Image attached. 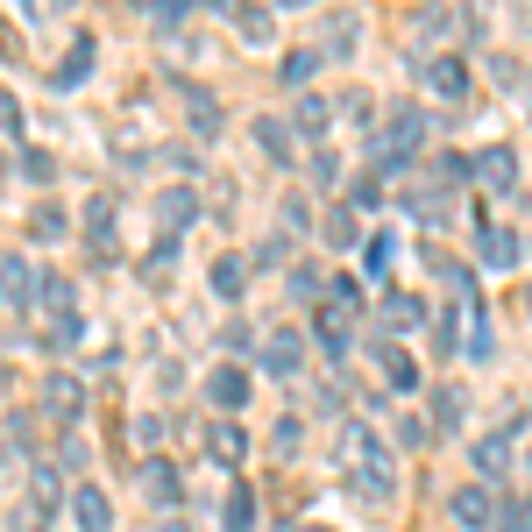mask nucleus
Listing matches in <instances>:
<instances>
[{
    "label": "nucleus",
    "mask_w": 532,
    "mask_h": 532,
    "mask_svg": "<svg viewBox=\"0 0 532 532\" xmlns=\"http://www.w3.org/2000/svg\"><path fill=\"white\" fill-rule=\"evenodd\" d=\"M29 227H36V242H57L71 220H64V206H36V220H29Z\"/></svg>",
    "instance_id": "c85d7f7f"
},
{
    "label": "nucleus",
    "mask_w": 532,
    "mask_h": 532,
    "mask_svg": "<svg viewBox=\"0 0 532 532\" xmlns=\"http://www.w3.org/2000/svg\"><path fill=\"white\" fill-rule=\"evenodd\" d=\"M313 71H320V50H291V57L277 64V79H284V86H306Z\"/></svg>",
    "instance_id": "b1692460"
},
{
    "label": "nucleus",
    "mask_w": 532,
    "mask_h": 532,
    "mask_svg": "<svg viewBox=\"0 0 532 532\" xmlns=\"http://www.w3.org/2000/svg\"><path fill=\"white\" fill-rule=\"evenodd\" d=\"M306 532H327V525H306Z\"/></svg>",
    "instance_id": "c9c22d12"
},
{
    "label": "nucleus",
    "mask_w": 532,
    "mask_h": 532,
    "mask_svg": "<svg viewBox=\"0 0 532 532\" xmlns=\"http://www.w3.org/2000/svg\"><path fill=\"white\" fill-rule=\"evenodd\" d=\"M206 398L227 412V419H235L242 405H249V369H235V362H220L213 376H206Z\"/></svg>",
    "instance_id": "423d86ee"
},
{
    "label": "nucleus",
    "mask_w": 532,
    "mask_h": 532,
    "mask_svg": "<svg viewBox=\"0 0 532 532\" xmlns=\"http://www.w3.org/2000/svg\"><path fill=\"white\" fill-rule=\"evenodd\" d=\"M327 121H334V107H327V100H313V93L291 107V135H327Z\"/></svg>",
    "instance_id": "f3484780"
},
{
    "label": "nucleus",
    "mask_w": 532,
    "mask_h": 532,
    "mask_svg": "<svg viewBox=\"0 0 532 532\" xmlns=\"http://www.w3.org/2000/svg\"><path fill=\"white\" fill-rule=\"evenodd\" d=\"M235 22H242V36H249V43H270V29H277L263 8H249V15H235Z\"/></svg>",
    "instance_id": "7c9ffc66"
},
{
    "label": "nucleus",
    "mask_w": 532,
    "mask_h": 532,
    "mask_svg": "<svg viewBox=\"0 0 532 532\" xmlns=\"http://www.w3.org/2000/svg\"><path fill=\"white\" fill-rule=\"evenodd\" d=\"M447 518H454V532H490V518H497L490 483H462V490L447 497Z\"/></svg>",
    "instance_id": "f03ea898"
},
{
    "label": "nucleus",
    "mask_w": 532,
    "mask_h": 532,
    "mask_svg": "<svg viewBox=\"0 0 532 532\" xmlns=\"http://www.w3.org/2000/svg\"><path fill=\"white\" fill-rule=\"evenodd\" d=\"M327 50L348 57V50H355V22H327Z\"/></svg>",
    "instance_id": "2f4dec72"
},
{
    "label": "nucleus",
    "mask_w": 532,
    "mask_h": 532,
    "mask_svg": "<svg viewBox=\"0 0 532 532\" xmlns=\"http://www.w3.org/2000/svg\"><path fill=\"white\" fill-rule=\"evenodd\" d=\"M419 142H426V114H419V107H398L391 128L376 135V157H412Z\"/></svg>",
    "instance_id": "20e7f679"
},
{
    "label": "nucleus",
    "mask_w": 532,
    "mask_h": 532,
    "mask_svg": "<svg viewBox=\"0 0 532 532\" xmlns=\"http://www.w3.org/2000/svg\"><path fill=\"white\" fill-rule=\"evenodd\" d=\"M242 277H249L242 256H220V263H213V291H220V298H242Z\"/></svg>",
    "instance_id": "4be33fe9"
},
{
    "label": "nucleus",
    "mask_w": 532,
    "mask_h": 532,
    "mask_svg": "<svg viewBox=\"0 0 532 532\" xmlns=\"http://www.w3.org/2000/svg\"><path fill=\"white\" fill-rule=\"evenodd\" d=\"M86 71H93V43L79 36V43H71V50H64V64L50 71V79H57V93H71V86H79V79H86Z\"/></svg>",
    "instance_id": "2eb2a0df"
},
{
    "label": "nucleus",
    "mask_w": 532,
    "mask_h": 532,
    "mask_svg": "<svg viewBox=\"0 0 532 532\" xmlns=\"http://www.w3.org/2000/svg\"><path fill=\"white\" fill-rule=\"evenodd\" d=\"M43 412H50V419H64V426L79 419V412H86V391H79V376H50V384H43Z\"/></svg>",
    "instance_id": "9d476101"
},
{
    "label": "nucleus",
    "mask_w": 532,
    "mask_h": 532,
    "mask_svg": "<svg viewBox=\"0 0 532 532\" xmlns=\"http://www.w3.org/2000/svg\"><path fill=\"white\" fill-rule=\"evenodd\" d=\"M462 412H469V398L454 391V384H440V391H433V419H440V426H462Z\"/></svg>",
    "instance_id": "a878e982"
},
{
    "label": "nucleus",
    "mask_w": 532,
    "mask_h": 532,
    "mask_svg": "<svg viewBox=\"0 0 532 532\" xmlns=\"http://www.w3.org/2000/svg\"><path fill=\"white\" fill-rule=\"evenodd\" d=\"M178 100H185V114H192V135H220V100H213L206 86L178 79Z\"/></svg>",
    "instance_id": "9b49d317"
},
{
    "label": "nucleus",
    "mask_w": 532,
    "mask_h": 532,
    "mask_svg": "<svg viewBox=\"0 0 532 532\" xmlns=\"http://www.w3.org/2000/svg\"><path fill=\"white\" fill-rule=\"evenodd\" d=\"M511 454H518L511 433H490V440L476 447V469H483V476H504V469H511Z\"/></svg>",
    "instance_id": "a211bd4d"
},
{
    "label": "nucleus",
    "mask_w": 532,
    "mask_h": 532,
    "mask_svg": "<svg viewBox=\"0 0 532 532\" xmlns=\"http://www.w3.org/2000/svg\"><path fill=\"white\" fill-rule=\"evenodd\" d=\"M206 454H213L220 469H235L242 454H249V433H242L235 419H213V426H206Z\"/></svg>",
    "instance_id": "1a4fd4ad"
},
{
    "label": "nucleus",
    "mask_w": 532,
    "mask_h": 532,
    "mask_svg": "<svg viewBox=\"0 0 532 532\" xmlns=\"http://www.w3.org/2000/svg\"><path fill=\"white\" fill-rule=\"evenodd\" d=\"M341 476H348V490L369 497V504H391V497H398V462H391V447L376 440L362 419L341 426Z\"/></svg>",
    "instance_id": "f257e3e1"
},
{
    "label": "nucleus",
    "mask_w": 532,
    "mask_h": 532,
    "mask_svg": "<svg viewBox=\"0 0 532 532\" xmlns=\"http://www.w3.org/2000/svg\"><path fill=\"white\" fill-rule=\"evenodd\" d=\"M376 362H384V384H391V391H419V362H412L405 348H384Z\"/></svg>",
    "instance_id": "dca6fc26"
},
{
    "label": "nucleus",
    "mask_w": 532,
    "mask_h": 532,
    "mask_svg": "<svg viewBox=\"0 0 532 532\" xmlns=\"http://www.w3.org/2000/svg\"><path fill=\"white\" fill-rule=\"evenodd\" d=\"M341 114H348V121H362V114H369V93H355V86H348V93H341Z\"/></svg>",
    "instance_id": "72a5a7b5"
},
{
    "label": "nucleus",
    "mask_w": 532,
    "mask_h": 532,
    "mask_svg": "<svg viewBox=\"0 0 532 532\" xmlns=\"http://www.w3.org/2000/svg\"><path fill=\"white\" fill-rule=\"evenodd\" d=\"M142 483H149V497H157V504H178V497H185L178 469H164V462H149V469H142Z\"/></svg>",
    "instance_id": "aec40b11"
},
{
    "label": "nucleus",
    "mask_w": 532,
    "mask_h": 532,
    "mask_svg": "<svg viewBox=\"0 0 532 532\" xmlns=\"http://www.w3.org/2000/svg\"><path fill=\"white\" fill-rule=\"evenodd\" d=\"M220 525H227V532H256V490H249V483H227Z\"/></svg>",
    "instance_id": "4468645a"
},
{
    "label": "nucleus",
    "mask_w": 532,
    "mask_h": 532,
    "mask_svg": "<svg viewBox=\"0 0 532 532\" xmlns=\"http://www.w3.org/2000/svg\"><path fill=\"white\" fill-rule=\"evenodd\" d=\"M0 284H8V306H36V298H43V277H36L22 256L0 263Z\"/></svg>",
    "instance_id": "f8f14e48"
},
{
    "label": "nucleus",
    "mask_w": 532,
    "mask_h": 532,
    "mask_svg": "<svg viewBox=\"0 0 532 532\" xmlns=\"http://www.w3.org/2000/svg\"><path fill=\"white\" fill-rule=\"evenodd\" d=\"M376 320H384V334H412V327L426 320V306H419L412 291H391L384 306H376Z\"/></svg>",
    "instance_id": "ddd939ff"
},
{
    "label": "nucleus",
    "mask_w": 532,
    "mask_h": 532,
    "mask_svg": "<svg viewBox=\"0 0 532 532\" xmlns=\"http://www.w3.org/2000/svg\"><path fill=\"white\" fill-rule=\"evenodd\" d=\"M22 171H29L36 185H50V178H57V157H50V149H22Z\"/></svg>",
    "instance_id": "c756f323"
},
{
    "label": "nucleus",
    "mask_w": 532,
    "mask_h": 532,
    "mask_svg": "<svg viewBox=\"0 0 532 532\" xmlns=\"http://www.w3.org/2000/svg\"><path fill=\"white\" fill-rule=\"evenodd\" d=\"M469 171H476L490 192H511V178H518V157H511L504 142H490V149H476V157H469Z\"/></svg>",
    "instance_id": "6e6552de"
},
{
    "label": "nucleus",
    "mask_w": 532,
    "mask_h": 532,
    "mask_svg": "<svg viewBox=\"0 0 532 532\" xmlns=\"http://www.w3.org/2000/svg\"><path fill=\"white\" fill-rule=\"evenodd\" d=\"M157 213H164V227H171V242H178V227L192 220V192H164V206H157Z\"/></svg>",
    "instance_id": "cd10ccee"
},
{
    "label": "nucleus",
    "mask_w": 532,
    "mask_h": 532,
    "mask_svg": "<svg viewBox=\"0 0 532 532\" xmlns=\"http://www.w3.org/2000/svg\"><path fill=\"white\" fill-rule=\"evenodd\" d=\"M71 518H79V532H114V504L100 483H79L71 490Z\"/></svg>",
    "instance_id": "0eeeda50"
},
{
    "label": "nucleus",
    "mask_w": 532,
    "mask_h": 532,
    "mask_svg": "<svg viewBox=\"0 0 532 532\" xmlns=\"http://www.w3.org/2000/svg\"><path fill=\"white\" fill-rule=\"evenodd\" d=\"M0 384H8V376H0Z\"/></svg>",
    "instance_id": "e433bc0d"
},
{
    "label": "nucleus",
    "mask_w": 532,
    "mask_h": 532,
    "mask_svg": "<svg viewBox=\"0 0 532 532\" xmlns=\"http://www.w3.org/2000/svg\"><path fill=\"white\" fill-rule=\"evenodd\" d=\"M86 227H93V242H107V235H114V192H100V199L86 206Z\"/></svg>",
    "instance_id": "bb28decb"
},
{
    "label": "nucleus",
    "mask_w": 532,
    "mask_h": 532,
    "mask_svg": "<svg viewBox=\"0 0 532 532\" xmlns=\"http://www.w3.org/2000/svg\"><path fill=\"white\" fill-rule=\"evenodd\" d=\"M419 79H426V93H433V100H462V93H469V64L454 57V50H440V57H426V64H419Z\"/></svg>",
    "instance_id": "7ed1b4c3"
},
{
    "label": "nucleus",
    "mask_w": 532,
    "mask_h": 532,
    "mask_svg": "<svg viewBox=\"0 0 532 532\" xmlns=\"http://www.w3.org/2000/svg\"><path fill=\"white\" fill-rule=\"evenodd\" d=\"M320 242H334V249H355V242H362V227H355V213H348V206H334V213H327V235H320Z\"/></svg>",
    "instance_id": "5701e85b"
},
{
    "label": "nucleus",
    "mask_w": 532,
    "mask_h": 532,
    "mask_svg": "<svg viewBox=\"0 0 532 532\" xmlns=\"http://www.w3.org/2000/svg\"><path fill=\"white\" fill-rule=\"evenodd\" d=\"M355 206H376V199H384V185H376V178H355V192H348Z\"/></svg>",
    "instance_id": "473e14b6"
},
{
    "label": "nucleus",
    "mask_w": 532,
    "mask_h": 532,
    "mask_svg": "<svg viewBox=\"0 0 532 532\" xmlns=\"http://www.w3.org/2000/svg\"><path fill=\"white\" fill-rule=\"evenodd\" d=\"M0 298H8V291H0Z\"/></svg>",
    "instance_id": "4c0bfd02"
},
{
    "label": "nucleus",
    "mask_w": 532,
    "mask_h": 532,
    "mask_svg": "<svg viewBox=\"0 0 532 532\" xmlns=\"http://www.w3.org/2000/svg\"><path fill=\"white\" fill-rule=\"evenodd\" d=\"M157 532H185V525H178V518H164V525H157Z\"/></svg>",
    "instance_id": "f704fd0d"
},
{
    "label": "nucleus",
    "mask_w": 532,
    "mask_h": 532,
    "mask_svg": "<svg viewBox=\"0 0 532 532\" xmlns=\"http://www.w3.org/2000/svg\"><path fill=\"white\" fill-rule=\"evenodd\" d=\"M320 341H327V355H348V341H355V327H348V313H320Z\"/></svg>",
    "instance_id": "412c9836"
},
{
    "label": "nucleus",
    "mask_w": 532,
    "mask_h": 532,
    "mask_svg": "<svg viewBox=\"0 0 532 532\" xmlns=\"http://www.w3.org/2000/svg\"><path fill=\"white\" fill-rule=\"evenodd\" d=\"M256 355H263L270 376H298V362H306V341H298V327H270Z\"/></svg>",
    "instance_id": "39448f33"
},
{
    "label": "nucleus",
    "mask_w": 532,
    "mask_h": 532,
    "mask_svg": "<svg viewBox=\"0 0 532 532\" xmlns=\"http://www.w3.org/2000/svg\"><path fill=\"white\" fill-rule=\"evenodd\" d=\"M256 142L270 149L277 164H291V128H284V121H270V114H263V121H256Z\"/></svg>",
    "instance_id": "393cba45"
},
{
    "label": "nucleus",
    "mask_w": 532,
    "mask_h": 532,
    "mask_svg": "<svg viewBox=\"0 0 532 532\" xmlns=\"http://www.w3.org/2000/svg\"><path fill=\"white\" fill-rule=\"evenodd\" d=\"M483 263H490V270H511V263H518V235H504V227H483Z\"/></svg>",
    "instance_id": "6ab92c4d"
}]
</instances>
